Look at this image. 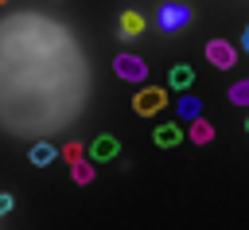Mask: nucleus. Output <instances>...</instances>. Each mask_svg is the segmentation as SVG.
Returning <instances> with one entry per match:
<instances>
[{"label": "nucleus", "instance_id": "11", "mask_svg": "<svg viewBox=\"0 0 249 230\" xmlns=\"http://www.w3.org/2000/svg\"><path fill=\"white\" fill-rule=\"evenodd\" d=\"M54 156H58V152H54L51 144H35V148H31V164H35V168H47Z\"/></svg>", "mask_w": 249, "mask_h": 230}, {"label": "nucleus", "instance_id": "17", "mask_svg": "<svg viewBox=\"0 0 249 230\" xmlns=\"http://www.w3.org/2000/svg\"><path fill=\"white\" fill-rule=\"evenodd\" d=\"M245 133H249V117H245Z\"/></svg>", "mask_w": 249, "mask_h": 230}, {"label": "nucleus", "instance_id": "16", "mask_svg": "<svg viewBox=\"0 0 249 230\" xmlns=\"http://www.w3.org/2000/svg\"><path fill=\"white\" fill-rule=\"evenodd\" d=\"M241 47H245V51H249V27H245V39H241Z\"/></svg>", "mask_w": 249, "mask_h": 230}, {"label": "nucleus", "instance_id": "1", "mask_svg": "<svg viewBox=\"0 0 249 230\" xmlns=\"http://www.w3.org/2000/svg\"><path fill=\"white\" fill-rule=\"evenodd\" d=\"M167 105V90L163 86H144L136 97H132V109L140 113V117H152V113H160Z\"/></svg>", "mask_w": 249, "mask_h": 230}, {"label": "nucleus", "instance_id": "3", "mask_svg": "<svg viewBox=\"0 0 249 230\" xmlns=\"http://www.w3.org/2000/svg\"><path fill=\"white\" fill-rule=\"evenodd\" d=\"M113 70L124 78V82H144L148 78V62L140 55H117L113 58Z\"/></svg>", "mask_w": 249, "mask_h": 230}, {"label": "nucleus", "instance_id": "6", "mask_svg": "<svg viewBox=\"0 0 249 230\" xmlns=\"http://www.w3.org/2000/svg\"><path fill=\"white\" fill-rule=\"evenodd\" d=\"M183 136H187V129H183V125H175V121H171V125H156V133H152L156 148H175Z\"/></svg>", "mask_w": 249, "mask_h": 230}, {"label": "nucleus", "instance_id": "15", "mask_svg": "<svg viewBox=\"0 0 249 230\" xmlns=\"http://www.w3.org/2000/svg\"><path fill=\"white\" fill-rule=\"evenodd\" d=\"M12 207H16V199H12V195H8V191H0V214H8V211H12Z\"/></svg>", "mask_w": 249, "mask_h": 230}, {"label": "nucleus", "instance_id": "2", "mask_svg": "<svg viewBox=\"0 0 249 230\" xmlns=\"http://www.w3.org/2000/svg\"><path fill=\"white\" fill-rule=\"evenodd\" d=\"M156 23H160L163 31H179V27L191 23V8H187V4H160Z\"/></svg>", "mask_w": 249, "mask_h": 230}, {"label": "nucleus", "instance_id": "5", "mask_svg": "<svg viewBox=\"0 0 249 230\" xmlns=\"http://www.w3.org/2000/svg\"><path fill=\"white\" fill-rule=\"evenodd\" d=\"M117 152H121V144H117V136H109V133L93 136V144H89V160H93V164H105V160H113Z\"/></svg>", "mask_w": 249, "mask_h": 230}, {"label": "nucleus", "instance_id": "8", "mask_svg": "<svg viewBox=\"0 0 249 230\" xmlns=\"http://www.w3.org/2000/svg\"><path fill=\"white\" fill-rule=\"evenodd\" d=\"M144 31V16L140 12H121V35L124 39H136Z\"/></svg>", "mask_w": 249, "mask_h": 230}, {"label": "nucleus", "instance_id": "7", "mask_svg": "<svg viewBox=\"0 0 249 230\" xmlns=\"http://www.w3.org/2000/svg\"><path fill=\"white\" fill-rule=\"evenodd\" d=\"M191 82H195V66L175 62V66L167 70V86H171V90H191Z\"/></svg>", "mask_w": 249, "mask_h": 230}, {"label": "nucleus", "instance_id": "18", "mask_svg": "<svg viewBox=\"0 0 249 230\" xmlns=\"http://www.w3.org/2000/svg\"><path fill=\"white\" fill-rule=\"evenodd\" d=\"M0 4H4V0H0Z\"/></svg>", "mask_w": 249, "mask_h": 230}, {"label": "nucleus", "instance_id": "12", "mask_svg": "<svg viewBox=\"0 0 249 230\" xmlns=\"http://www.w3.org/2000/svg\"><path fill=\"white\" fill-rule=\"evenodd\" d=\"M230 101H233V105H249V78H245V82H233Z\"/></svg>", "mask_w": 249, "mask_h": 230}, {"label": "nucleus", "instance_id": "9", "mask_svg": "<svg viewBox=\"0 0 249 230\" xmlns=\"http://www.w3.org/2000/svg\"><path fill=\"white\" fill-rule=\"evenodd\" d=\"M187 136H191L195 144H206V140H214V125L202 121V117H195V121L187 125Z\"/></svg>", "mask_w": 249, "mask_h": 230}, {"label": "nucleus", "instance_id": "14", "mask_svg": "<svg viewBox=\"0 0 249 230\" xmlns=\"http://www.w3.org/2000/svg\"><path fill=\"white\" fill-rule=\"evenodd\" d=\"M62 156H66L70 164H78V160H82V144H66V148H62Z\"/></svg>", "mask_w": 249, "mask_h": 230}, {"label": "nucleus", "instance_id": "13", "mask_svg": "<svg viewBox=\"0 0 249 230\" xmlns=\"http://www.w3.org/2000/svg\"><path fill=\"white\" fill-rule=\"evenodd\" d=\"M179 117H183V121H195V117H198V101H195V97H183V101H179Z\"/></svg>", "mask_w": 249, "mask_h": 230}, {"label": "nucleus", "instance_id": "10", "mask_svg": "<svg viewBox=\"0 0 249 230\" xmlns=\"http://www.w3.org/2000/svg\"><path fill=\"white\" fill-rule=\"evenodd\" d=\"M70 179H74V183H89V179H93V160H78V164H70Z\"/></svg>", "mask_w": 249, "mask_h": 230}, {"label": "nucleus", "instance_id": "4", "mask_svg": "<svg viewBox=\"0 0 249 230\" xmlns=\"http://www.w3.org/2000/svg\"><path fill=\"white\" fill-rule=\"evenodd\" d=\"M206 58H210V66H218V70L237 66V51H233V43H226V39H210V43H206Z\"/></svg>", "mask_w": 249, "mask_h": 230}]
</instances>
